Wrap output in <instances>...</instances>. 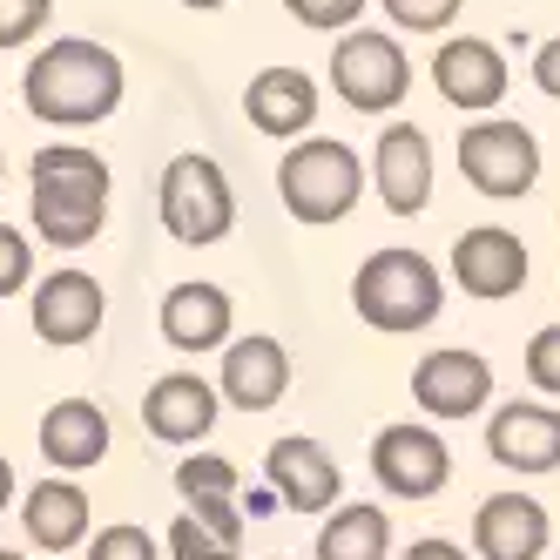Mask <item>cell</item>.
Wrapping results in <instances>:
<instances>
[{
	"label": "cell",
	"mask_w": 560,
	"mask_h": 560,
	"mask_svg": "<svg viewBox=\"0 0 560 560\" xmlns=\"http://www.w3.org/2000/svg\"><path fill=\"white\" fill-rule=\"evenodd\" d=\"M385 14L398 27H412V34H439V27L459 14V0H385Z\"/></svg>",
	"instance_id": "30"
},
{
	"label": "cell",
	"mask_w": 560,
	"mask_h": 560,
	"mask_svg": "<svg viewBox=\"0 0 560 560\" xmlns=\"http://www.w3.org/2000/svg\"><path fill=\"white\" fill-rule=\"evenodd\" d=\"M284 8H291V21H304V27L338 34V27H351L358 14H365V0H284Z\"/></svg>",
	"instance_id": "31"
},
{
	"label": "cell",
	"mask_w": 560,
	"mask_h": 560,
	"mask_svg": "<svg viewBox=\"0 0 560 560\" xmlns=\"http://www.w3.org/2000/svg\"><path fill=\"white\" fill-rule=\"evenodd\" d=\"M534 82H540V95L560 102V34H553V42H540V55H534Z\"/></svg>",
	"instance_id": "33"
},
{
	"label": "cell",
	"mask_w": 560,
	"mask_h": 560,
	"mask_svg": "<svg viewBox=\"0 0 560 560\" xmlns=\"http://www.w3.org/2000/svg\"><path fill=\"white\" fill-rule=\"evenodd\" d=\"M479 560H540L547 553V506L534 493H493L472 513Z\"/></svg>",
	"instance_id": "15"
},
{
	"label": "cell",
	"mask_w": 560,
	"mask_h": 560,
	"mask_svg": "<svg viewBox=\"0 0 560 560\" xmlns=\"http://www.w3.org/2000/svg\"><path fill=\"white\" fill-rule=\"evenodd\" d=\"M459 170L479 196L513 203V196H527L540 183V142L513 115H479V122L459 129Z\"/></svg>",
	"instance_id": "4"
},
{
	"label": "cell",
	"mask_w": 560,
	"mask_h": 560,
	"mask_svg": "<svg viewBox=\"0 0 560 560\" xmlns=\"http://www.w3.org/2000/svg\"><path fill=\"white\" fill-rule=\"evenodd\" d=\"M453 277H459L466 298L500 304V298H513L527 284V244H520L513 230H500V223H479L453 244Z\"/></svg>",
	"instance_id": "12"
},
{
	"label": "cell",
	"mask_w": 560,
	"mask_h": 560,
	"mask_svg": "<svg viewBox=\"0 0 560 560\" xmlns=\"http://www.w3.org/2000/svg\"><path fill=\"white\" fill-rule=\"evenodd\" d=\"M372 183L392 217H419L432 203V136L419 122H392L372 149Z\"/></svg>",
	"instance_id": "9"
},
{
	"label": "cell",
	"mask_w": 560,
	"mask_h": 560,
	"mask_svg": "<svg viewBox=\"0 0 560 560\" xmlns=\"http://www.w3.org/2000/svg\"><path fill=\"white\" fill-rule=\"evenodd\" d=\"M244 108L264 136H304L317 122V82L304 68H264L244 95Z\"/></svg>",
	"instance_id": "18"
},
{
	"label": "cell",
	"mask_w": 560,
	"mask_h": 560,
	"mask_svg": "<svg viewBox=\"0 0 560 560\" xmlns=\"http://www.w3.org/2000/svg\"><path fill=\"white\" fill-rule=\"evenodd\" d=\"M176 493L189 500V513H196V520H210L217 534L244 540V506H236V466H230L223 453H189V459L176 466Z\"/></svg>",
	"instance_id": "20"
},
{
	"label": "cell",
	"mask_w": 560,
	"mask_h": 560,
	"mask_svg": "<svg viewBox=\"0 0 560 560\" xmlns=\"http://www.w3.org/2000/svg\"><path fill=\"white\" fill-rule=\"evenodd\" d=\"M163 223L176 244H223L236 223V196L210 155H176L163 170Z\"/></svg>",
	"instance_id": "6"
},
{
	"label": "cell",
	"mask_w": 560,
	"mask_h": 560,
	"mask_svg": "<svg viewBox=\"0 0 560 560\" xmlns=\"http://www.w3.org/2000/svg\"><path fill=\"white\" fill-rule=\"evenodd\" d=\"M34 183H55V189H89V196H108V163L95 149H74V142H55L34 155Z\"/></svg>",
	"instance_id": "25"
},
{
	"label": "cell",
	"mask_w": 560,
	"mask_h": 560,
	"mask_svg": "<svg viewBox=\"0 0 560 560\" xmlns=\"http://www.w3.org/2000/svg\"><path fill=\"white\" fill-rule=\"evenodd\" d=\"M21 520H27V540H34V547L68 553V547L89 540V493L68 487V479H42V487L27 493Z\"/></svg>",
	"instance_id": "22"
},
{
	"label": "cell",
	"mask_w": 560,
	"mask_h": 560,
	"mask_svg": "<svg viewBox=\"0 0 560 560\" xmlns=\"http://www.w3.org/2000/svg\"><path fill=\"white\" fill-rule=\"evenodd\" d=\"M236 547H244V540L217 534L210 520H196V513H183L170 527V560H236Z\"/></svg>",
	"instance_id": "26"
},
{
	"label": "cell",
	"mask_w": 560,
	"mask_h": 560,
	"mask_svg": "<svg viewBox=\"0 0 560 560\" xmlns=\"http://www.w3.org/2000/svg\"><path fill=\"white\" fill-rule=\"evenodd\" d=\"M264 479H270V493L284 500L291 513H331V506H338V493H345L338 459L317 446V439H304V432L277 439V446L264 453Z\"/></svg>",
	"instance_id": "10"
},
{
	"label": "cell",
	"mask_w": 560,
	"mask_h": 560,
	"mask_svg": "<svg viewBox=\"0 0 560 560\" xmlns=\"http://www.w3.org/2000/svg\"><path fill=\"white\" fill-rule=\"evenodd\" d=\"M406 560H466L453 540H419V547H406Z\"/></svg>",
	"instance_id": "34"
},
{
	"label": "cell",
	"mask_w": 560,
	"mask_h": 560,
	"mask_svg": "<svg viewBox=\"0 0 560 560\" xmlns=\"http://www.w3.org/2000/svg\"><path fill=\"white\" fill-rule=\"evenodd\" d=\"M351 304L372 331H425L439 304H446V277L432 270V257L419 250H372L351 277Z\"/></svg>",
	"instance_id": "2"
},
{
	"label": "cell",
	"mask_w": 560,
	"mask_h": 560,
	"mask_svg": "<svg viewBox=\"0 0 560 560\" xmlns=\"http://www.w3.org/2000/svg\"><path fill=\"white\" fill-rule=\"evenodd\" d=\"M432 82H439V95H446L453 108H466V115H493V108L506 102L513 68L500 61L493 42H472V34H459V42H446V48L432 55Z\"/></svg>",
	"instance_id": "11"
},
{
	"label": "cell",
	"mask_w": 560,
	"mask_h": 560,
	"mask_svg": "<svg viewBox=\"0 0 560 560\" xmlns=\"http://www.w3.org/2000/svg\"><path fill=\"white\" fill-rule=\"evenodd\" d=\"M527 378H534L547 398H560V325H547V331L527 338Z\"/></svg>",
	"instance_id": "29"
},
{
	"label": "cell",
	"mask_w": 560,
	"mask_h": 560,
	"mask_svg": "<svg viewBox=\"0 0 560 560\" xmlns=\"http://www.w3.org/2000/svg\"><path fill=\"white\" fill-rule=\"evenodd\" d=\"M392 520L385 506H331L325 534H317V560H385Z\"/></svg>",
	"instance_id": "24"
},
{
	"label": "cell",
	"mask_w": 560,
	"mask_h": 560,
	"mask_svg": "<svg viewBox=\"0 0 560 560\" xmlns=\"http://www.w3.org/2000/svg\"><path fill=\"white\" fill-rule=\"evenodd\" d=\"M142 419H149L155 439H170V446H196V439L217 425V385H203L196 372H170V378L149 385Z\"/></svg>",
	"instance_id": "17"
},
{
	"label": "cell",
	"mask_w": 560,
	"mask_h": 560,
	"mask_svg": "<svg viewBox=\"0 0 560 560\" xmlns=\"http://www.w3.org/2000/svg\"><path fill=\"white\" fill-rule=\"evenodd\" d=\"M21 95L34 108V122L89 129V122H108L115 102H122V61H115L102 42H74L68 34V42H48L27 61Z\"/></svg>",
	"instance_id": "1"
},
{
	"label": "cell",
	"mask_w": 560,
	"mask_h": 560,
	"mask_svg": "<svg viewBox=\"0 0 560 560\" xmlns=\"http://www.w3.org/2000/svg\"><path fill=\"white\" fill-rule=\"evenodd\" d=\"M412 398H419L425 419H472L493 398V365L479 351H459V345L425 351L419 372H412Z\"/></svg>",
	"instance_id": "8"
},
{
	"label": "cell",
	"mask_w": 560,
	"mask_h": 560,
	"mask_svg": "<svg viewBox=\"0 0 560 560\" xmlns=\"http://www.w3.org/2000/svg\"><path fill=\"white\" fill-rule=\"evenodd\" d=\"M223 398L236 412H270L277 398L291 392V358H284V345L277 338H264V331H250V338H236V345H223Z\"/></svg>",
	"instance_id": "13"
},
{
	"label": "cell",
	"mask_w": 560,
	"mask_h": 560,
	"mask_svg": "<svg viewBox=\"0 0 560 560\" xmlns=\"http://www.w3.org/2000/svg\"><path fill=\"white\" fill-rule=\"evenodd\" d=\"M372 479L385 493H398V500H432L453 479V453H446V439H439L432 425L398 419V425H385L372 439Z\"/></svg>",
	"instance_id": "7"
},
{
	"label": "cell",
	"mask_w": 560,
	"mask_h": 560,
	"mask_svg": "<svg viewBox=\"0 0 560 560\" xmlns=\"http://www.w3.org/2000/svg\"><path fill=\"white\" fill-rule=\"evenodd\" d=\"M102 210H108V196L34 183V236H42V244H55V250H82V244H95Z\"/></svg>",
	"instance_id": "23"
},
{
	"label": "cell",
	"mask_w": 560,
	"mask_h": 560,
	"mask_svg": "<svg viewBox=\"0 0 560 560\" xmlns=\"http://www.w3.org/2000/svg\"><path fill=\"white\" fill-rule=\"evenodd\" d=\"M34 331L48 345H89L102 331V284L89 270H55L34 291Z\"/></svg>",
	"instance_id": "16"
},
{
	"label": "cell",
	"mask_w": 560,
	"mask_h": 560,
	"mask_svg": "<svg viewBox=\"0 0 560 560\" xmlns=\"http://www.w3.org/2000/svg\"><path fill=\"white\" fill-rule=\"evenodd\" d=\"M27 270H34V250H27V236L14 223H0V298H14L27 284Z\"/></svg>",
	"instance_id": "32"
},
{
	"label": "cell",
	"mask_w": 560,
	"mask_h": 560,
	"mask_svg": "<svg viewBox=\"0 0 560 560\" xmlns=\"http://www.w3.org/2000/svg\"><path fill=\"white\" fill-rule=\"evenodd\" d=\"M487 453L506 466V472H553L560 466V412L553 406H500L493 425H487Z\"/></svg>",
	"instance_id": "14"
},
{
	"label": "cell",
	"mask_w": 560,
	"mask_h": 560,
	"mask_svg": "<svg viewBox=\"0 0 560 560\" xmlns=\"http://www.w3.org/2000/svg\"><path fill=\"white\" fill-rule=\"evenodd\" d=\"M183 8H196V14H217V8H223V0H183Z\"/></svg>",
	"instance_id": "36"
},
{
	"label": "cell",
	"mask_w": 560,
	"mask_h": 560,
	"mask_svg": "<svg viewBox=\"0 0 560 560\" xmlns=\"http://www.w3.org/2000/svg\"><path fill=\"white\" fill-rule=\"evenodd\" d=\"M358 189H365V170H358V155L331 136H304L284 163H277V196H284V210L298 223H338L351 217Z\"/></svg>",
	"instance_id": "3"
},
{
	"label": "cell",
	"mask_w": 560,
	"mask_h": 560,
	"mask_svg": "<svg viewBox=\"0 0 560 560\" xmlns=\"http://www.w3.org/2000/svg\"><path fill=\"white\" fill-rule=\"evenodd\" d=\"M89 560H163V553H155V540L142 527H102L89 540Z\"/></svg>",
	"instance_id": "28"
},
{
	"label": "cell",
	"mask_w": 560,
	"mask_h": 560,
	"mask_svg": "<svg viewBox=\"0 0 560 560\" xmlns=\"http://www.w3.org/2000/svg\"><path fill=\"white\" fill-rule=\"evenodd\" d=\"M8 500H14V466L0 459V513H8Z\"/></svg>",
	"instance_id": "35"
},
{
	"label": "cell",
	"mask_w": 560,
	"mask_h": 560,
	"mask_svg": "<svg viewBox=\"0 0 560 560\" xmlns=\"http://www.w3.org/2000/svg\"><path fill=\"white\" fill-rule=\"evenodd\" d=\"M42 453L61 472L102 466L108 459V412L89 406V398H61V406H48V419H42Z\"/></svg>",
	"instance_id": "19"
},
{
	"label": "cell",
	"mask_w": 560,
	"mask_h": 560,
	"mask_svg": "<svg viewBox=\"0 0 560 560\" xmlns=\"http://www.w3.org/2000/svg\"><path fill=\"white\" fill-rule=\"evenodd\" d=\"M163 338L176 351H217V345H230V298L217 284H176L163 298Z\"/></svg>",
	"instance_id": "21"
},
{
	"label": "cell",
	"mask_w": 560,
	"mask_h": 560,
	"mask_svg": "<svg viewBox=\"0 0 560 560\" xmlns=\"http://www.w3.org/2000/svg\"><path fill=\"white\" fill-rule=\"evenodd\" d=\"M0 560H21V553H8V547H0Z\"/></svg>",
	"instance_id": "37"
},
{
	"label": "cell",
	"mask_w": 560,
	"mask_h": 560,
	"mask_svg": "<svg viewBox=\"0 0 560 560\" xmlns=\"http://www.w3.org/2000/svg\"><path fill=\"white\" fill-rule=\"evenodd\" d=\"M331 89H338V102L358 108V115H385V108L406 102L412 61H406V48H398L392 34L358 27V34H345V42L331 48Z\"/></svg>",
	"instance_id": "5"
},
{
	"label": "cell",
	"mask_w": 560,
	"mask_h": 560,
	"mask_svg": "<svg viewBox=\"0 0 560 560\" xmlns=\"http://www.w3.org/2000/svg\"><path fill=\"white\" fill-rule=\"evenodd\" d=\"M48 14H55V0H0V48L34 42L48 27Z\"/></svg>",
	"instance_id": "27"
}]
</instances>
